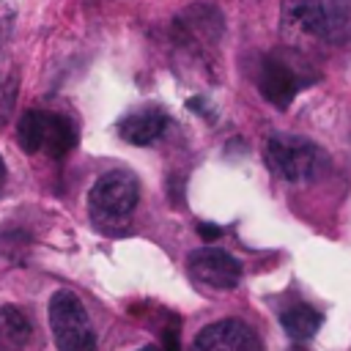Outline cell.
<instances>
[{
	"label": "cell",
	"mask_w": 351,
	"mask_h": 351,
	"mask_svg": "<svg viewBox=\"0 0 351 351\" xmlns=\"http://www.w3.org/2000/svg\"><path fill=\"white\" fill-rule=\"evenodd\" d=\"M282 19L302 36L343 44L351 36V0H285Z\"/></svg>",
	"instance_id": "cell-1"
},
{
	"label": "cell",
	"mask_w": 351,
	"mask_h": 351,
	"mask_svg": "<svg viewBox=\"0 0 351 351\" xmlns=\"http://www.w3.org/2000/svg\"><path fill=\"white\" fill-rule=\"evenodd\" d=\"M140 200V181L129 170H110L99 176L88 192V208L99 228H123Z\"/></svg>",
	"instance_id": "cell-2"
},
{
	"label": "cell",
	"mask_w": 351,
	"mask_h": 351,
	"mask_svg": "<svg viewBox=\"0 0 351 351\" xmlns=\"http://www.w3.org/2000/svg\"><path fill=\"white\" fill-rule=\"evenodd\" d=\"M263 159L277 178L291 184H307L326 167V156L313 140L299 134H282V132L266 140Z\"/></svg>",
	"instance_id": "cell-3"
},
{
	"label": "cell",
	"mask_w": 351,
	"mask_h": 351,
	"mask_svg": "<svg viewBox=\"0 0 351 351\" xmlns=\"http://www.w3.org/2000/svg\"><path fill=\"white\" fill-rule=\"evenodd\" d=\"M49 326L58 351H96V335L85 304L74 291H55L49 299Z\"/></svg>",
	"instance_id": "cell-4"
},
{
	"label": "cell",
	"mask_w": 351,
	"mask_h": 351,
	"mask_svg": "<svg viewBox=\"0 0 351 351\" xmlns=\"http://www.w3.org/2000/svg\"><path fill=\"white\" fill-rule=\"evenodd\" d=\"M307 85V71H302L291 58H285L282 52H271L266 58H261V69H258V90L261 96L277 107L285 110L291 107V101L296 99V93Z\"/></svg>",
	"instance_id": "cell-5"
},
{
	"label": "cell",
	"mask_w": 351,
	"mask_h": 351,
	"mask_svg": "<svg viewBox=\"0 0 351 351\" xmlns=\"http://www.w3.org/2000/svg\"><path fill=\"white\" fill-rule=\"evenodd\" d=\"M186 271L197 282H203L214 291H230L241 282V263L230 252L217 250V247H203V250L189 252Z\"/></svg>",
	"instance_id": "cell-6"
},
{
	"label": "cell",
	"mask_w": 351,
	"mask_h": 351,
	"mask_svg": "<svg viewBox=\"0 0 351 351\" xmlns=\"http://www.w3.org/2000/svg\"><path fill=\"white\" fill-rule=\"evenodd\" d=\"M222 14L214 5H192L186 8L176 22H173V33L176 41L184 44L192 52L200 49H211L219 38H222Z\"/></svg>",
	"instance_id": "cell-7"
},
{
	"label": "cell",
	"mask_w": 351,
	"mask_h": 351,
	"mask_svg": "<svg viewBox=\"0 0 351 351\" xmlns=\"http://www.w3.org/2000/svg\"><path fill=\"white\" fill-rule=\"evenodd\" d=\"M192 351H261V337L250 324L222 318L197 332Z\"/></svg>",
	"instance_id": "cell-8"
},
{
	"label": "cell",
	"mask_w": 351,
	"mask_h": 351,
	"mask_svg": "<svg viewBox=\"0 0 351 351\" xmlns=\"http://www.w3.org/2000/svg\"><path fill=\"white\" fill-rule=\"evenodd\" d=\"M165 129H167V115L159 107H143L118 123L121 140L132 145H151L165 134Z\"/></svg>",
	"instance_id": "cell-9"
},
{
	"label": "cell",
	"mask_w": 351,
	"mask_h": 351,
	"mask_svg": "<svg viewBox=\"0 0 351 351\" xmlns=\"http://www.w3.org/2000/svg\"><path fill=\"white\" fill-rule=\"evenodd\" d=\"M74 145H77V129H74V123L69 118L58 115V112H47L41 151H47L52 159H63Z\"/></svg>",
	"instance_id": "cell-10"
},
{
	"label": "cell",
	"mask_w": 351,
	"mask_h": 351,
	"mask_svg": "<svg viewBox=\"0 0 351 351\" xmlns=\"http://www.w3.org/2000/svg\"><path fill=\"white\" fill-rule=\"evenodd\" d=\"M280 324H282V329H285V335H288L291 340L304 343V340H310V337L321 329L324 315H321L315 307H310V304H291V307L280 315Z\"/></svg>",
	"instance_id": "cell-11"
},
{
	"label": "cell",
	"mask_w": 351,
	"mask_h": 351,
	"mask_svg": "<svg viewBox=\"0 0 351 351\" xmlns=\"http://www.w3.org/2000/svg\"><path fill=\"white\" fill-rule=\"evenodd\" d=\"M30 332H33L30 321L19 307L14 304L0 307V346L3 348H11V351L22 348L30 340Z\"/></svg>",
	"instance_id": "cell-12"
},
{
	"label": "cell",
	"mask_w": 351,
	"mask_h": 351,
	"mask_svg": "<svg viewBox=\"0 0 351 351\" xmlns=\"http://www.w3.org/2000/svg\"><path fill=\"white\" fill-rule=\"evenodd\" d=\"M44 126H47V112L44 110H27L19 123H16V143L25 154H36L44 145Z\"/></svg>",
	"instance_id": "cell-13"
},
{
	"label": "cell",
	"mask_w": 351,
	"mask_h": 351,
	"mask_svg": "<svg viewBox=\"0 0 351 351\" xmlns=\"http://www.w3.org/2000/svg\"><path fill=\"white\" fill-rule=\"evenodd\" d=\"M16 90H19V77L11 71H0V123L8 121L16 101Z\"/></svg>",
	"instance_id": "cell-14"
},
{
	"label": "cell",
	"mask_w": 351,
	"mask_h": 351,
	"mask_svg": "<svg viewBox=\"0 0 351 351\" xmlns=\"http://www.w3.org/2000/svg\"><path fill=\"white\" fill-rule=\"evenodd\" d=\"M165 351H181V346H178V318L165 326Z\"/></svg>",
	"instance_id": "cell-15"
},
{
	"label": "cell",
	"mask_w": 351,
	"mask_h": 351,
	"mask_svg": "<svg viewBox=\"0 0 351 351\" xmlns=\"http://www.w3.org/2000/svg\"><path fill=\"white\" fill-rule=\"evenodd\" d=\"M197 236L206 239V241H217L222 236V228L214 225V222H197Z\"/></svg>",
	"instance_id": "cell-16"
},
{
	"label": "cell",
	"mask_w": 351,
	"mask_h": 351,
	"mask_svg": "<svg viewBox=\"0 0 351 351\" xmlns=\"http://www.w3.org/2000/svg\"><path fill=\"white\" fill-rule=\"evenodd\" d=\"M3 184H5V165H3V156H0V189H3Z\"/></svg>",
	"instance_id": "cell-17"
},
{
	"label": "cell",
	"mask_w": 351,
	"mask_h": 351,
	"mask_svg": "<svg viewBox=\"0 0 351 351\" xmlns=\"http://www.w3.org/2000/svg\"><path fill=\"white\" fill-rule=\"evenodd\" d=\"M291 351H307V348H302V346H299V343H296V346H293V348H291Z\"/></svg>",
	"instance_id": "cell-18"
},
{
	"label": "cell",
	"mask_w": 351,
	"mask_h": 351,
	"mask_svg": "<svg viewBox=\"0 0 351 351\" xmlns=\"http://www.w3.org/2000/svg\"><path fill=\"white\" fill-rule=\"evenodd\" d=\"M140 351H159V348H154V346H145V348H140Z\"/></svg>",
	"instance_id": "cell-19"
}]
</instances>
